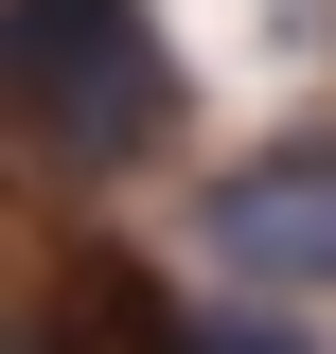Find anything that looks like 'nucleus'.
Instances as JSON below:
<instances>
[{"label": "nucleus", "mask_w": 336, "mask_h": 354, "mask_svg": "<svg viewBox=\"0 0 336 354\" xmlns=\"http://www.w3.org/2000/svg\"><path fill=\"white\" fill-rule=\"evenodd\" d=\"M0 124L36 142L53 177H142L195 124L160 0H0Z\"/></svg>", "instance_id": "1"}, {"label": "nucleus", "mask_w": 336, "mask_h": 354, "mask_svg": "<svg viewBox=\"0 0 336 354\" xmlns=\"http://www.w3.org/2000/svg\"><path fill=\"white\" fill-rule=\"evenodd\" d=\"M195 230H212V266H230L248 301H336V124L195 177Z\"/></svg>", "instance_id": "2"}]
</instances>
